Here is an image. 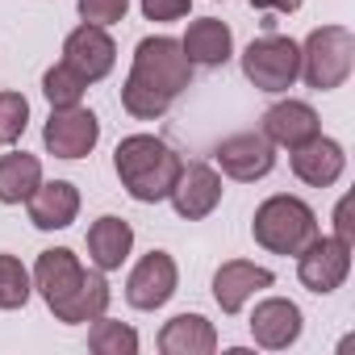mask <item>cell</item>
I'll list each match as a JSON object with an SVG mask.
<instances>
[{
    "label": "cell",
    "mask_w": 355,
    "mask_h": 355,
    "mask_svg": "<svg viewBox=\"0 0 355 355\" xmlns=\"http://www.w3.org/2000/svg\"><path fill=\"white\" fill-rule=\"evenodd\" d=\"M276 276L259 263H247V259H230L214 272V301L222 305V313H243L247 301L263 288H272Z\"/></svg>",
    "instance_id": "cell-14"
},
{
    "label": "cell",
    "mask_w": 355,
    "mask_h": 355,
    "mask_svg": "<svg viewBox=\"0 0 355 355\" xmlns=\"http://www.w3.org/2000/svg\"><path fill=\"white\" fill-rule=\"evenodd\" d=\"M243 76L259 92H288L301 80V46L284 34H263L243 51Z\"/></svg>",
    "instance_id": "cell-5"
},
{
    "label": "cell",
    "mask_w": 355,
    "mask_h": 355,
    "mask_svg": "<svg viewBox=\"0 0 355 355\" xmlns=\"http://www.w3.org/2000/svg\"><path fill=\"white\" fill-rule=\"evenodd\" d=\"M34 293V276L9 251H0V309H21Z\"/></svg>",
    "instance_id": "cell-25"
},
{
    "label": "cell",
    "mask_w": 355,
    "mask_h": 355,
    "mask_svg": "<svg viewBox=\"0 0 355 355\" xmlns=\"http://www.w3.org/2000/svg\"><path fill=\"white\" fill-rule=\"evenodd\" d=\"M347 276H351V243H343V239H334V234H318V239L297 255V280H301L309 293H318V297L343 288Z\"/></svg>",
    "instance_id": "cell-6"
},
{
    "label": "cell",
    "mask_w": 355,
    "mask_h": 355,
    "mask_svg": "<svg viewBox=\"0 0 355 355\" xmlns=\"http://www.w3.org/2000/svg\"><path fill=\"white\" fill-rule=\"evenodd\" d=\"M222 193H226L222 175L209 163H184L180 175H175V184H171V193H167V201L184 222H201L222 205Z\"/></svg>",
    "instance_id": "cell-9"
},
{
    "label": "cell",
    "mask_w": 355,
    "mask_h": 355,
    "mask_svg": "<svg viewBox=\"0 0 355 355\" xmlns=\"http://www.w3.org/2000/svg\"><path fill=\"white\" fill-rule=\"evenodd\" d=\"M343 171H347V150H343V142H334L326 134H313L309 142H301L293 150V175L301 184H309V189L338 184Z\"/></svg>",
    "instance_id": "cell-13"
},
{
    "label": "cell",
    "mask_w": 355,
    "mask_h": 355,
    "mask_svg": "<svg viewBox=\"0 0 355 355\" xmlns=\"http://www.w3.org/2000/svg\"><path fill=\"white\" fill-rule=\"evenodd\" d=\"M159 351L163 355H214L218 351V330L201 313H175L159 330Z\"/></svg>",
    "instance_id": "cell-20"
},
{
    "label": "cell",
    "mask_w": 355,
    "mask_h": 355,
    "mask_svg": "<svg viewBox=\"0 0 355 355\" xmlns=\"http://www.w3.org/2000/svg\"><path fill=\"white\" fill-rule=\"evenodd\" d=\"M175 284H180V268L167 251H150L134 263L130 280H125V301L134 309H163L171 297H175Z\"/></svg>",
    "instance_id": "cell-8"
},
{
    "label": "cell",
    "mask_w": 355,
    "mask_h": 355,
    "mask_svg": "<svg viewBox=\"0 0 355 355\" xmlns=\"http://www.w3.org/2000/svg\"><path fill=\"white\" fill-rule=\"evenodd\" d=\"M26 205L34 230H67L80 218V189L71 180H42Z\"/></svg>",
    "instance_id": "cell-16"
},
{
    "label": "cell",
    "mask_w": 355,
    "mask_h": 355,
    "mask_svg": "<svg viewBox=\"0 0 355 355\" xmlns=\"http://www.w3.org/2000/svg\"><path fill=\"white\" fill-rule=\"evenodd\" d=\"M109 301H113V293H109V280H105V272L101 268H84V276H80V284L51 309L59 322H67V326H84V322H96L105 309H109Z\"/></svg>",
    "instance_id": "cell-19"
},
{
    "label": "cell",
    "mask_w": 355,
    "mask_h": 355,
    "mask_svg": "<svg viewBox=\"0 0 355 355\" xmlns=\"http://www.w3.org/2000/svg\"><path fill=\"white\" fill-rule=\"evenodd\" d=\"M42 184V159L26 150L0 155V205H21Z\"/></svg>",
    "instance_id": "cell-22"
},
{
    "label": "cell",
    "mask_w": 355,
    "mask_h": 355,
    "mask_svg": "<svg viewBox=\"0 0 355 355\" xmlns=\"http://www.w3.org/2000/svg\"><path fill=\"white\" fill-rule=\"evenodd\" d=\"M30 125V101L21 92H0V146H13Z\"/></svg>",
    "instance_id": "cell-27"
},
{
    "label": "cell",
    "mask_w": 355,
    "mask_h": 355,
    "mask_svg": "<svg viewBox=\"0 0 355 355\" xmlns=\"http://www.w3.org/2000/svg\"><path fill=\"white\" fill-rule=\"evenodd\" d=\"M63 63L71 67V71H80L88 84H96V80H105L109 71H113V63H117V46H113V38H109V30L105 26H76L71 34H67V42H63Z\"/></svg>",
    "instance_id": "cell-11"
},
{
    "label": "cell",
    "mask_w": 355,
    "mask_h": 355,
    "mask_svg": "<svg viewBox=\"0 0 355 355\" xmlns=\"http://www.w3.org/2000/svg\"><path fill=\"white\" fill-rule=\"evenodd\" d=\"M130 251H134V226L125 218L105 214V218H96L88 226V259H92V268L117 272L130 259Z\"/></svg>",
    "instance_id": "cell-17"
},
{
    "label": "cell",
    "mask_w": 355,
    "mask_h": 355,
    "mask_svg": "<svg viewBox=\"0 0 355 355\" xmlns=\"http://www.w3.org/2000/svg\"><path fill=\"white\" fill-rule=\"evenodd\" d=\"M88 347L96 355H138V330L101 313L92 322V330H88Z\"/></svg>",
    "instance_id": "cell-23"
},
{
    "label": "cell",
    "mask_w": 355,
    "mask_h": 355,
    "mask_svg": "<svg viewBox=\"0 0 355 355\" xmlns=\"http://www.w3.org/2000/svg\"><path fill=\"white\" fill-rule=\"evenodd\" d=\"M251 234L263 251L272 255H301L322 230H318V214L301 201V197H288V193H276L268 197L255 218H251Z\"/></svg>",
    "instance_id": "cell-2"
},
{
    "label": "cell",
    "mask_w": 355,
    "mask_h": 355,
    "mask_svg": "<svg viewBox=\"0 0 355 355\" xmlns=\"http://www.w3.org/2000/svg\"><path fill=\"white\" fill-rule=\"evenodd\" d=\"M313 134H322V121H318V109L309 101H276L268 113H263V138L272 146H284V150H297L301 142H309Z\"/></svg>",
    "instance_id": "cell-15"
},
{
    "label": "cell",
    "mask_w": 355,
    "mask_h": 355,
    "mask_svg": "<svg viewBox=\"0 0 355 355\" xmlns=\"http://www.w3.org/2000/svg\"><path fill=\"white\" fill-rule=\"evenodd\" d=\"M355 67V34L347 26H318L301 42V80L318 92H334L347 84Z\"/></svg>",
    "instance_id": "cell-3"
},
{
    "label": "cell",
    "mask_w": 355,
    "mask_h": 355,
    "mask_svg": "<svg viewBox=\"0 0 355 355\" xmlns=\"http://www.w3.org/2000/svg\"><path fill=\"white\" fill-rule=\"evenodd\" d=\"M180 46H184V59H189L193 67H222V63L234 55V34H230L226 21L201 17V21L189 26V34L180 38Z\"/></svg>",
    "instance_id": "cell-21"
},
{
    "label": "cell",
    "mask_w": 355,
    "mask_h": 355,
    "mask_svg": "<svg viewBox=\"0 0 355 355\" xmlns=\"http://www.w3.org/2000/svg\"><path fill=\"white\" fill-rule=\"evenodd\" d=\"M218 167L239 184H255L276 167V146L263 138V134H230L226 142H218L214 150Z\"/></svg>",
    "instance_id": "cell-10"
},
{
    "label": "cell",
    "mask_w": 355,
    "mask_h": 355,
    "mask_svg": "<svg viewBox=\"0 0 355 355\" xmlns=\"http://www.w3.org/2000/svg\"><path fill=\"white\" fill-rule=\"evenodd\" d=\"M138 5H142L146 21H180V17H189L193 0H138Z\"/></svg>",
    "instance_id": "cell-29"
},
{
    "label": "cell",
    "mask_w": 355,
    "mask_h": 355,
    "mask_svg": "<svg viewBox=\"0 0 355 355\" xmlns=\"http://www.w3.org/2000/svg\"><path fill=\"white\" fill-rule=\"evenodd\" d=\"M180 167H184V159L175 155L163 138H155V134H130L113 150V171H117L121 189L138 205L167 201V193L175 184V175H180Z\"/></svg>",
    "instance_id": "cell-1"
},
{
    "label": "cell",
    "mask_w": 355,
    "mask_h": 355,
    "mask_svg": "<svg viewBox=\"0 0 355 355\" xmlns=\"http://www.w3.org/2000/svg\"><path fill=\"white\" fill-rule=\"evenodd\" d=\"M301 330H305V318H301L297 301H288V297H268L251 313V338L263 351H288L301 338Z\"/></svg>",
    "instance_id": "cell-12"
},
{
    "label": "cell",
    "mask_w": 355,
    "mask_h": 355,
    "mask_svg": "<svg viewBox=\"0 0 355 355\" xmlns=\"http://www.w3.org/2000/svg\"><path fill=\"white\" fill-rule=\"evenodd\" d=\"M130 76L146 88H155L159 96L175 101L189 84H193V63L184 59V46L167 38V34H155V38H142L134 46V67Z\"/></svg>",
    "instance_id": "cell-4"
},
{
    "label": "cell",
    "mask_w": 355,
    "mask_h": 355,
    "mask_svg": "<svg viewBox=\"0 0 355 355\" xmlns=\"http://www.w3.org/2000/svg\"><path fill=\"white\" fill-rule=\"evenodd\" d=\"M80 276H84V263H80V255H76V251H67V247L42 251V255H38V263H34V288L42 293L46 309H55V305H59V301L80 284Z\"/></svg>",
    "instance_id": "cell-18"
},
{
    "label": "cell",
    "mask_w": 355,
    "mask_h": 355,
    "mask_svg": "<svg viewBox=\"0 0 355 355\" xmlns=\"http://www.w3.org/2000/svg\"><path fill=\"white\" fill-rule=\"evenodd\" d=\"M305 0H251V9H263V13H297Z\"/></svg>",
    "instance_id": "cell-31"
},
{
    "label": "cell",
    "mask_w": 355,
    "mask_h": 355,
    "mask_svg": "<svg viewBox=\"0 0 355 355\" xmlns=\"http://www.w3.org/2000/svg\"><path fill=\"white\" fill-rule=\"evenodd\" d=\"M334 239L355 243V226H351V197H343V201L334 205Z\"/></svg>",
    "instance_id": "cell-30"
},
{
    "label": "cell",
    "mask_w": 355,
    "mask_h": 355,
    "mask_svg": "<svg viewBox=\"0 0 355 355\" xmlns=\"http://www.w3.org/2000/svg\"><path fill=\"white\" fill-rule=\"evenodd\" d=\"M84 92H88V80H84L80 71H71L67 63H55V67L42 76V96L51 101V109L84 105Z\"/></svg>",
    "instance_id": "cell-24"
},
{
    "label": "cell",
    "mask_w": 355,
    "mask_h": 355,
    "mask_svg": "<svg viewBox=\"0 0 355 355\" xmlns=\"http://www.w3.org/2000/svg\"><path fill=\"white\" fill-rule=\"evenodd\" d=\"M101 142V121L92 109L71 105V109H51L46 125H42V146L55 159H84L92 155Z\"/></svg>",
    "instance_id": "cell-7"
},
{
    "label": "cell",
    "mask_w": 355,
    "mask_h": 355,
    "mask_svg": "<svg viewBox=\"0 0 355 355\" xmlns=\"http://www.w3.org/2000/svg\"><path fill=\"white\" fill-rule=\"evenodd\" d=\"M76 9H80V17L88 21V26H117V21H125V13H130V0H76Z\"/></svg>",
    "instance_id": "cell-28"
},
{
    "label": "cell",
    "mask_w": 355,
    "mask_h": 355,
    "mask_svg": "<svg viewBox=\"0 0 355 355\" xmlns=\"http://www.w3.org/2000/svg\"><path fill=\"white\" fill-rule=\"evenodd\" d=\"M121 109H125L130 117H138V121H155V117H163V113L171 109V101L159 96L155 88L138 84L134 76H125V84H121Z\"/></svg>",
    "instance_id": "cell-26"
}]
</instances>
